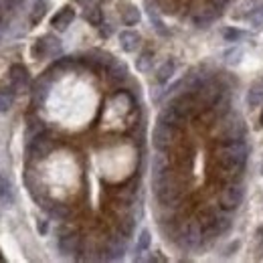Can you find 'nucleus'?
Here are the masks:
<instances>
[{"mask_svg":"<svg viewBox=\"0 0 263 263\" xmlns=\"http://www.w3.org/2000/svg\"><path fill=\"white\" fill-rule=\"evenodd\" d=\"M170 105H172V107L176 109V114H178L180 118H184V120L195 118L198 111L202 109V103H200L193 93H182V96H178L174 101H170Z\"/></svg>","mask_w":263,"mask_h":263,"instance_id":"f257e3e1","label":"nucleus"},{"mask_svg":"<svg viewBox=\"0 0 263 263\" xmlns=\"http://www.w3.org/2000/svg\"><path fill=\"white\" fill-rule=\"evenodd\" d=\"M243 197H245V189H243L241 184L229 182V184L221 191V195H219V204H221L223 211H235V209H239V204L243 202Z\"/></svg>","mask_w":263,"mask_h":263,"instance_id":"f03ea898","label":"nucleus"},{"mask_svg":"<svg viewBox=\"0 0 263 263\" xmlns=\"http://www.w3.org/2000/svg\"><path fill=\"white\" fill-rule=\"evenodd\" d=\"M221 138L223 142H235V140H243L245 138V124L239 116H225V120L221 122Z\"/></svg>","mask_w":263,"mask_h":263,"instance_id":"7ed1b4c3","label":"nucleus"},{"mask_svg":"<svg viewBox=\"0 0 263 263\" xmlns=\"http://www.w3.org/2000/svg\"><path fill=\"white\" fill-rule=\"evenodd\" d=\"M174 134H176V128L168 126V124H162L158 122V126L154 128V134H152V142L156 146V150L164 152L172 146V140H174Z\"/></svg>","mask_w":263,"mask_h":263,"instance_id":"20e7f679","label":"nucleus"},{"mask_svg":"<svg viewBox=\"0 0 263 263\" xmlns=\"http://www.w3.org/2000/svg\"><path fill=\"white\" fill-rule=\"evenodd\" d=\"M53 146H55V142H53V140L43 138V136H36L34 140H31L27 154H29L31 158H45V156H49V154H51Z\"/></svg>","mask_w":263,"mask_h":263,"instance_id":"39448f33","label":"nucleus"},{"mask_svg":"<svg viewBox=\"0 0 263 263\" xmlns=\"http://www.w3.org/2000/svg\"><path fill=\"white\" fill-rule=\"evenodd\" d=\"M59 249L65 255H77L81 251V239L77 235H63L59 237Z\"/></svg>","mask_w":263,"mask_h":263,"instance_id":"423d86ee","label":"nucleus"},{"mask_svg":"<svg viewBox=\"0 0 263 263\" xmlns=\"http://www.w3.org/2000/svg\"><path fill=\"white\" fill-rule=\"evenodd\" d=\"M0 202L4 206H12L14 204V189H12L10 178L4 172H0Z\"/></svg>","mask_w":263,"mask_h":263,"instance_id":"0eeeda50","label":"nucleus"},{"mask_svg":"<svg viewBox=\"0 0 263 263\" xmlns=\"http://www.w3.org/2000/svg\"><path fill=\"white\" fill-rule=\"evenodd\" d=\"M73 18H75V10L73 8H61L55 16H53V21H51V25L57 29V31H67V27H71V23H73Z\"/></svg>","mask_w":263,"mask_h":263,"instance_id":"6e6552de","label":"nucleus"},{"mask_svg":"<svg viewBox=\"0 0 263 263\" xmlns=\"http://www.w3.org/2000/svg\"><path fill=\"white\" fill-rule=\"evenodd\" d=\"M10 83H12L14 89L27 87V83H29V71H27V67L23 65L10 67Z\"/></svg>","mask_w":263,"mask_h":263,"instance_id":"1a4fd4ad","label":"nucleus"},{"mask_svg":"<svg viewBox=\"0 0 263 263\" xmlns=\"http://www.w3.org/2000/svg\"><path fill=\"white\" fill-rule=\"evenodd\" d=\"M120 14H122L124 25H128V27L140 23V10L130 2H120Z\"/></svg>","mask_w":263,"mask_h":263,"instance_id":"9d476101","label":"nucleus"},{"mask_svg":"<svg viewBox=\"0 0 263 263\" xmlns=\"http://www.w3.org/2000/svg\"><path fill=\"white\" fill-rule=\"evenodd\" d=\"M158 122H162V124H168V126H172V128H180L182 126V122H184V118H180L178 114H176V109L168 103L164 109L160 111V116H158Z\"/></svg>","mask_w":263,"mask_h":263,"instance_id":"9b49d317","label":"nucleus"},{"mask_svg":"<svg viewBox=\"0 0 263 263\" xmlns=\"http://www.w3.org/2000/svg\"><path fill=\"white\" fill-rule=\"evenodd\" d=\"M120 47H122L126 53H134V51L140 47V34L134 33V31H124V33H120Z\"/></svg>","mask_w":263,"mask_h":263,"instance_id":"f8f14e48","label":"nucleus"},{"mask_svg":"<svg viewBox=\"0 0 263 263\" xmlns=\"http://www.w3.org/2000/svg\"><path fill=\"white\" fill-rule=\"evenodd\" d=\"M45 132V124L39 120V118H29L27 120V140L31 142L36 136H41Z\"/></svg>","mask_w":263,"mask_h":263,"instance_id":"ddd939ff","label":"nucleus"},{"mask_svg":"<svg viewBox=\"0 0 263 263\" xmlns=\"http://www.w3.org/2000/svg\"><path fill=\"white\" fill-rule=\"evenodd\" d=\"M152 63H154V53H152V51H144V53L138 57V61H136V69H138L140 73H148V71L152 69Z\"/></svg>","mask_w":263,"mask_h":263,"instance_id":"4468645a","label":"nucleus"},{"mask_svg":"<svg viewBox=\"0 0 263 263\" xmlns=\"http://www.w3.org/2000/svg\"><path fill=\"white\" fill-rule=\"evenodd\" d=\"M85 21H87L89 25H93V27H99V25L103 23V12H101V8H99V6H89V8H85Z\"/></svg>","mask_w":263,"mask_h":263,"instance_id":"2eb2a0df","label":"nucleus"},{"mask_svg":"<svg viewBox=\"0 0 263 263\" xmlns=\"http://www.w3.org/2000/svg\"><path fill=\"white\" fill-rule=\"evenodd\" d=\"M172 73H174V61H166V63H162V65L158 67L156 79H158L160 83H166V81L172 77Z\"/></svg>","mask_w":263,"mask_h":263,"instance_id":"dca6fc26","label":"nucleus"},{"mask_svg":"<svg viewBox=\"0 0 263 263\" xmlns=\"http://www.w3.org/2000/svg\"><path fill=\"white\" fill-rule=\"evenodd\" d=\"M45 14H47V2H36L33 6V12H31V23L33 25H39L43 18H45Z\"/></svg>","mask_w":263,"mask_h":263,"instance_id":"f3484780","label":"nucleus"},{"mask_svg":"<svg viewBox=\"0 0 263 263\" xmlns=\"http://www.w3.org/2000/svg\"><path fill=\"white\" fill-rule=\"evenodd\" d=\"M12 101H14V91L12 89H0V111L10 109Z\"/></svg>","mask_w":263,"mask_h":263,"instance_id":"a211bd4d","label":"nucleus"},{"mask_svg":"<svg viewBox=\"0 0 263 263\" xmlns=\"http://www.w3.org/2000/svg\"><path fill=\"white\" fill-rule=\"evenodd\" d=\"M168 170V158L164 154H156L152 160V174H162Z\"/></svg>","mask_w":263,"mask_h":263,"instance_id":"6ab92c4d","label":"nucleus"},{"mask_svg":"<svg viewBox=\"0 0 263 263\" xmlns=\"http://www.w3.org/2000/svg\"><path fill=\"white\" fill-rule=\"evenodd\" d=\"M45 209H47V211H49V215H51V217H55V219H65L67 215H69V209L63 206V204H55V206L45 204Z\"/></svg>","mask_w":263,"mask_h":263,"instance_id":"aec40b11","label":"nucleus"},{"mask_svg":"<svg viewBox=\"0 0 263 263\" xmlns=\"http://www.w3.org/2000/svg\"><path fill=\"white\" fill-rule=\"evenodd\" d=\"M150 241H152L150 231H142L140 237H138V251H146L150 247Z\"/></svg>","mask_w":263,"mask_h":263,"instance_id":"412c9836","label":"nucleus"},{"mask_svg":"<svg viewBox=\"0 0 263 263\" xmlns=\"http://www.w3.org/2000/svg\"><path fill=\"white\" fill-rule=\"evenodd\" d=\"M261 99H263V91H259V89H251L249 96H247V103H249L251 107H257V105L261 103Z\"/></svg>","mask_w":263,"mask_h":263,"instance_id":"4be33fe9","label":"nucleus"},{"mask_svg":"<svg viewBox=\"0 0 263 263\" xmlns=\"http://www.w3.org/2000/svg\"><path fill=\"white\" fill-rule=\"evenodd\" d=\"M109 75H111L114 79H124V77L128 75V71H126V67L114 63V65H111V69H109Z\"/></svg>","mask_w":263,"mask_h":263,"instance_id":"5701e85b","label":"nucleus"},{"mask_svg":"<svg viewBox=\"0 0 263 263\" xmlns=\"http://www.w3.org/2000/svg\"><path fill=\"white\" fill-rule=\"evenodd\" d=\"M160 10L166 12V14H174L176 12V2L174 0H160Z\"/></svg>","mask_w":263,"mask_h":263,"instance_id":"b1692460","label":"nucleus"},{"mask_svg":"<svg viewBox=\"0 0 263 263\" xmlns=\"http://www.w3.org/2000/svg\"><path fill=\"white\" fill-rule=\"evenodd\" d=\"M132 231H134V221L132 219H128V221H124V223H120V233L128 239L132 235Z\"/></svg>","mask_w":263,"mask_h":263,"instance_id":"393cba45","label":"nucleus"},{"mask_svg":"<svg viewBox=\"0 0 263 263\" xmlns=\"http://www.w3.org/2000/svg\"><path fill=\"white\" fill-rule=\"evenodd\" d=\"M223 36L227 39V41H237V39H241L243 33L241 31H237V29H225L223 31Z\"/></svg>","mask_w":263,"mask_h":263,"instance_id":"a878e982","label":"nucleus"},{"mask_svg":"<svg viewBox=\"0 0 263 263\" xmlns=\"http://www.w3.org/2000/svg\"><path fill=\"white\" fill-rule=\"evenodd\" d=\"M99 33H101V36H109L111 34V29H109V25H99Z\"/></svg>","mask_w":263,"mask_h":263,"instance_id":"bb28decb","label":"nucleus"},{"mask_svg":"<svg viewBox=\"0 0 263 263\" xmlns=\"http://www.w3.org/2000/svg\"><path fill=\"white\" fill-rule=\"evenodd\" d=\"M18 2H21V0H4V8H6V10H14V6H16Z\"/></svg>","mask_w":263,"mask_h":263,"instance_id":"cd10ccee","label":"nucleus"},{"mask_svg":"<svg viewBox=\"0 0 263 263\" xmlns=\"http://www.w3.org/2000/svg\"><path fill=\"white\" fill-rule=\"evenodd\" d=\"M36 229H39L41 235H45V233H47V221H39V223H36Z\"/></svg>","mask_w":263,"mask_h":263,"instance_id":"c85d7f7f","label":"nucleus"},{"mask_svg":"<svg viewBox=\"0 0 263 263\" xmlns=\"http://www.w3.org/2000/svg\"><path fill=\"white\" fill-rule=\"evenodd\" d=\"M211 2H213V6H215V8H223V6H227V2H229V0H211Z\"/></svg>","mask_w":263,"mask_h":263,"instance_id":"c756f323","label":"nucleus"},{"mask_svg":"<svg viewBox=\"0 0 263 263\" xmlns=\"http://www.w3.org/2000/svg\"><path fill=\"white\" fill-rule=\"evenodd\" d=\"M47 83H49L47 79H41V85H47ZM39 91H41V93H45V91H43V89L39 87V83H36V87H34V93H39Z\"/></svg>","mask_w":263,"mask_h":263,"instance_id":"7c9ffc66","label":"nucleus"},{"mask_svg":"<svg viewBox=\"0 0 263 263\" xmlns=\"http://www.w3.org/2000/svg\"><path fill=\"white\" fill-rule=\"evenodd\" d=\"M2 261H4V257H2V255H0V263H2Z\"/></svg>","mask_w":263,"mask_h":263,"instance_id":"2f4dec72","label":"nucleus"},{"mask_svg":"<svg viewBox=\"0 0 263 263\" xmlns=\"http://www.w3.org/2000/svg\"><path fill=\"white\" fill-rule=\"evenodd\" d=\"M261 126H263V111H261Z\"/></svg>","mask_w":263,"mask_h":263,"instance_id":"473e14b6","label":"nucleus"},{"mask_svg":"<svg viewBox=\"0 0 263 263\" xmlns=\"http://www.w3.org/2000/svg\"><path fill=\"white\" fill-rule=\"evenodd\" d=\"M77 2H83V0H77Z\"/></svg>","mask_w":263,"mask_h":263,"instance_id":"72a5a7b5","label":"nucleus"},{"mask_svg":"<svg viewBox=\"0 0 263 263\" xmlns=\"http://www.w3.org/2000/svg\"><path fill=\"white\" fill-rule=\"evenodd\" d=\"M261 172H263V166H261Z\"/></svg>","mask_w":263,"mask_h":263,"instance_id":"f704fd0d","label":"nucleus"}]
</instances>
